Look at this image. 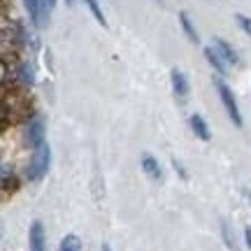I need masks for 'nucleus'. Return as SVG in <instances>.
Returning a JSON list of instances; mask_svg holds the SVG:
<instances>
[{"label":"nucleus","mask_w":251,"mask_h":251,"mask_svg":"<svg viewBox=\"0 0 251 251\" xmlns=\"http://www.w3.org/2000/svg\"><path fill=\"white\" fill-rule=\"evenodd\" d=\"M49 163H51V151H49V144H42L33 149V156H30V163L26 168V179L30 181H37L42 179L49 170Z\"/></svg>","instance_id":"1"},{"label":"nucleus","mask_w":251,"mask_h":251,"mask_svg":"<svg viewBox=\"0 0 251 251\" xmlns=\"http://www.w3.org/2000/svg\"><path fill=\"white\" fill-rule=\"evenodd\" d=\"M214 86H216V93H219L221 102H224L226 114L230 117V121H233V124L237 126V128H242V112H240L237 98H235V93L230 91V86H228V84H226L224 79H219V77L214 79Z\"/></svg>","instance_id":"2"},{"label":"nucleus","mask_w":251,"mask_h":251,"mask_svg":"<svg viewBox=\"0 0 251 251\" xmlns=\"http://www.w3.org/2000/svg\"><path fill=\"white\" fill-rule=\"evenodd\" d=\"M19 37H21V30H19L17 24L0 17V54L12 51L19 45Z\"/></svg>","instance_id":"3"},{"label":"nucleus","mask_w":251,"mask_h":251,"mask_svg":"<svg viewBox=\"0 0 251 251\" xmlns=\"http://www.w3.org/2000/svg\"><path fill=\"white\" fill-rule=\"evenodd\" d=\"M26 140L30 144V149H37V147H42L47 144V137H45V124H42V119H30L26 126Z\"/></svg>","instance_id":"4"},{"label":"nucleus","mask_w":251,"mask_h":251,"mask_svg":"<svg viewBox=\"0 0 251 251\" xmlns=\"http://www.w3.org/2000/svg\"><path fill=\"white\" fill-rule=\"evenodd\" d=\"M28 249L30 251H47V233L42 221H33L28 230Z\"/></svg>","instance_id":"5"},{"label":"nucleus","mask_w":251,"mask_h":251,"mask_svg":"<svg viewBox=\"0 0 251 251\" xmlns=\"http://www.w3.org/2000/svg\"><path fill=\"white\" fill-rule=\"evenodd\" d=\"M212 47H214V51L221 56V61H224L228 68L240 65V54H237V51L233 49V45H230V42H226V40H221V37H216Z\"/></svg>","instance_id":"6"},{"label":"nucleus","mask_w":251,"mask_h":251,"mask_svg":"<svg viewBox=\"0 0 251 251\" xmlns=\"http://www.w3.org/2000/svg\"><path fill=\"white\" fill-rule=\"evenodd\" d=\"M24 7H26L28 17L33 19L35 26H45L47 24V5L45 0H24Z\"/></svg>","instance_id":"7"},{"label":"nucleus","mask_w":251,"mask_h":251,"mask_svg":"<svg viewBox=\"0 0 251 251\" xmlns=\"http://www.w3.org/2000/svg\"><path fill=\"white\" fill-rule=\"evenodd\" d=\"M140 165H142V172L149 177L151 181H163V168H161V163H158V158L156 156H151V153H144L142 156V161H140Z\"/></svg>","instance_id":"8"},{"label":"nucleus","mask_w":251,"mask_h":251,"mask_svg":"<svg viewBox=\"0 0 251 251\" xmlns=\"http://www.w3.org/2000/svg\"><path fill=\"white\" fill-rule=\"evenodd\" d=\"M170 84H172V91H175V96L179 100H184L191 93V84H188V77L184 75L181 70H172L170 72Z\"/></svg>","instance_id":"9"},{"label":"nucleus","mask_w":251,"mask_h":251,"mask_svg":"<svg viewBox=\"0 0 251 251\" xmlns=\"http://www.w3.org/2000/svg\"><path fill=\"white\" fill-rule=\"evenodd\" d=\"M188 126H191V130H193V135H196L198 140H202V142H209V140H212V130H209L207 121L200 117V114H191V117H188Z\"/></svg>","instance_id":"10"},{"label":"nucleus","mask_w":251,"mask_h":251,"mask_svg":"<svg viewBox=\"0 0 251 251\" xmlns=\"http://www.w3.org/2000/svg\"><path fill=\"white\" fill-rule=\"evenodd\" d=\"M205 58H207V63H209V65L219 72V75H228V70H230V68L221 61V56L214 51V47H205Z\"/></svg>","instance_id":"11"},{"label":"nucleus","mask_w":251,"mask_h":251,"mask_svg":"<svg viewBox=\"0 0 251 251\" xmlns=\"http://www.w3.org/2000/svg\"><path fill=\"white\" fill-rule=\"evenodd\" d=\"M179 24H181V30H184V35L193 42V45H198L200 42V37H198V30L193 28V24H191V19L186 17V14H179Z\"/></svg>","instance_id":"12"},{"label":"nucleus","mask_w":251,"mask_h":251,"mask_svg":"<svg viewBox=\"0 0 251 251\" xmlns=\"http://www.w3.org/2000/svg\"><path fill=\"white\" fill-rule=\"evenodd\" d=\"M58 251H81V240L77 235H65L61 240V247Z\"/></svg>","instance_id":"13"},{"label":"nucleus","mask_w":251,"mask_h":251,"mask_svg":"<svg viewBox=\"0 0 251 251\" xmlns=\"http://www.w3.org/2000/svg\"><path fill=\"white\" fill-rule=\"evenodd\" d=\"M84 2H86L89 12L93 14V19L98 21L100 26H107V19H105V14H102V9H100V2H98V0H84Z\"/></svg>","instance_id":"14"},{"label":"nucleus","mask_w":251,"mask_h":251,"mask_svg":"<svg viewBox=\"0 0 251 251\" xmlns=\"http://www.w3.org/2000/svg\"><path fill=\"white\" fill-rule=\"evenodd\" d=\"M221 235H224V242L228 244V249L230 251L237 249V244H235V240H233V230H230V226L226 224V221L221 224Z\"/></svg>","instance_id":"15"},{"label":"nucleus","mask_w":251,"mask_h":251,"mask_svg":"<svg viewBox=\"0 0 251 251\" xmlns=\"http://www.w3.org/2000/svg\"><path fill=\"white\" fill-rule=\"evenodd\" d=\"M235 21H237V24H240V28H242L244 33L251 37V19L244 17V14H237V17H235Z\"/></svg>","instance_id":"16"},{"label":"nucleus","mask_w":251,"mask_h":251,"mask_svg":"<svg viewBox=\"0 0 251 251\" xmlns=\"http://www.w3.org/2000/svg\"><path fill=\"white\" fill-rule=\"evenodd\" d=\"M7 77H9V68H7V63L2 61V56H0V86L7 81Z\"/></svg>","instance_id":"17"},{"label":"nucleus","mask_w":251,"mask_h":251,"mask_svg":"<svg viewBox=\"0 0 251 251\" xmlns=\"http://www.w3.org/2000/svg\"><path fill=\"white\" fill-rule=\"evenodd\" d=\"M7 121H9V109H7L5 102H0V128L7 126Z\"/></svg>","instance_id":"18"},{"label":"nucleus","mask_w":251,"mask_h":251,"mask_svg":"<svg viewBox=\"0 0 251 251\" xmlns=\"http://www.w3.org/2000/svg\"><path fill=\"white\" fill-rule=\"evenodd\" d=\"M244 237H247V247L251 251V228H244Z\"/></svg>","instance_id":"19"},{"label":"nucleus","mask_w":251,"mask_h":251,"mask_svg":"<svg viewBox=\"0 0 251 251\" xmlns=\"http://www.w3.org/2000/svg\"><path fill=\"white\" fill-rule=\"evenodd\" d=\"M175 170H177V172H179V175H181V177L186 179V170H184V168H181V165H179V163H177V161H175Z\"/></svg>","instance_id":"20"},{"label":"nucleus","mask_w":251,"mask_h":251,"mask_svg":"<svg viewBox=\"0 0 251 251\" xmlns=\"http://www.w3.org/2000/svg\"><path fill=\"white\" fill-rule=\"evenodd\" d=\"M45 5H47V7H54V5H56V0H45Z\"/></svg>","instance_id":"21"},{"label":"nucleus","mask_w":251,"mask_h":251,"mask_svg":"<svg viewBox=\"0 0 251 251\" xmlns=\"http://www.w3.org/2000/svg\"><path fill=\"white\" fill-rule=\"evenodd\" d=\"M100 251H112V249H109V244L105 242V244H102V247H100Z\"/></svg>","instance_id":"22"},{"label":"nucleus","mask_w":251,"mask_h":251,"mask_svg":"<svg viewBox=\"0 0 251 251\" xmlns=\"http://www.w3.org/2000/svg\"><path fill=\"white\" fill-rule=\"evenodd\" d=\"M65 2H68V5H72V2H75V0H65Z\"/></svg>","instance_id":"23"}]
</instances>
